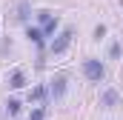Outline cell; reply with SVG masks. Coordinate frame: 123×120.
Listing matches in <instances>:
<instances>
[{
    "mask_svg": "<svg viewBox=\"0 0 123 120\" xmlns=\"http://www.w3.org/2000/svg\"><path fill=\"white\" fill-rule=\"evenodd\" d=\"M83 74H86L89 80H94V83H100V80L106 77V69H103V63H100V60L89 57V60H83Z\"/></svg>",
    "mask_w": 123,
    "mask_h": 120,
    "instance_id": "obj_1",
    "label": "cell"
},
{
    "mask_svg": "<svg viewBox=\"0 0 123 120\" xmlns=\"http://www.w3.org/2000/svg\"><path fill=\"white\" fill-rule=\"evenodd\" d=\"M69 43H72V29H63L60 34H57V40H52L49 52H52V54H63V52L69 49Z\"/></svg>",
    "mask_w": 123,
    "mask_h": 120,
    "instance_id": "obj_2",
    "label": "cell"
},
{
    "mask_svg": "<svg viewBox=\"0 0 123 120\" xmlns=\"http://www.w3.org/2000/svg\"><path fill=\"white\" fill-rule=\"evenodd\" d=\"M49 94H52L55 100H60L63 94H66V77H63V74L52 77V83H49Z\"/></svg>",
    "mask_w": 123,
    "mask_h": 120,
    "instance_id": "obj_3",
    "label": "cell"
},
{
    "mask_svg": "<svg viewBox=\"0 0 123 120\" xmlns=\"http://www.w3.org/2000/svg\"><path fill=\"white\" fill-rule=\"evenodd\" d=\"M117 103H120V94H117L115 89H106L103 94H100V106H103V109H115Z\"/></svg>",
    "mask_w": 123,
    "mask_h": 120,
    "instance_id": "obj_4",
    "label": "cell"
},
{
    "mask_svg": "<svg viewBox=\"0 0 123 120\" xmlns=\"http://www.w3.org/2000/svg\"><path fill=\"white\" fill-rule=\"evenodd\" d=\"M9 86H12V89H23V86H26V74H23V72H12Z\"/></svg>",
    "mask_w": 123,
    "mask_h": 120,
    "instance_id": "obj_5",
    "label": "cell"
},
{
    "mask_svg": "<svg viewBox=\"0 0 123 120\" xmlns=\"http://www.w3.org/2000/svg\"><path fill=\"white\" fill-rule=\"evenodd\" d=\"M26 34H29V40L34 43V46H43V40H46V37H43V31L34 29V26H29V31H26Z\"/></svg>",
    "mask_w": 123,
    "mask_h": 120,
    "instance_id": "obj_6",
    "label": "cell"
},
{
    "mask_svg": "<svg viewBox=\"0 0 123 120\" xmlns=\"http://www.w3.org/2000/svg\"><path fill=\"white\" fill-rule=\"evenodd\" d=\"M29 12H31V6L23 0L20 6H17V14H14V20H20V23H26V17H29Z\"/></svg>",
    "mask_w": 123,
    "mask_h": 120,
    "instance_id": "obj_7",
    "label": "cell"
},
{
    "mask_svg": "<svg viewBox=\"0 0 123 120\" xmlns=\"http://www.w3.org/2000/svg\"><path fill=\"white\" fill-rule=\"evenodd\" d=\"M46 94H49L46 86H34V89L29 91V100H46Z\"/></svg>",
    "mask_w": 123,
    "mask_h": 120,
    "instance_id": "obj_8",
    "label": "cell"
},
{
    "mask_svg": "<svg viewBox=\"0 0 123 120\" xmlns=\"http://www.w3.org/2000/svg\"><path fill=\"white\" fill-rule=\"evenodd\" d=\"M6 112H9V114H12V117H14V114H17V112H20V100H14V97H12V100H9V103H6Z\"/></svg>",
    "mask_w": 123,
    "mask_h": 120,
    "instance_id": "obj_9",
    "label": "cell"
},
{
    "mask_svg": "<svg viewBox=\"0 0 123 120\" xmlns=\"http://www.w3.org/2000/svg\"><path fill=\"white\" fill-rule=\"evenodd\" d=\"M43 117H46V109H43V106H37V109L31 112V117H29V120H43Z\"/></svg>",
    "mask_w": 123,
    "mask_h": 120,
    "instance_id": "obj_10",
    "label": "cell"
},
{
    "mask_svg": "<svg viewBox=\"0 0 123 120\" xmlns=\"http://www.w3.org/2000/svg\"><path fill=\"white\" fill-rule=\"evenodd\" d=\"M109 54H112V60L120 57V43H112V46H109Z\"/></svg>",
    "mask_w": 123,
    "mask_h": 120,
    "instance_id": "obj_11",
    "label": "cell"
},
{
    "mask_svg": "<svg viewBox=\"0 0 123 120\" xmlns=\"http://www.w3.org/2000/svg\"><path fill=\"white\" fill-rule=\"evenodd\" d=\"M103 34H106V26H103V23H100V26H97V29H94V40H100V37H103Z\"/></svg>",
    "mask_w": 123,
    "mask_h": 120,
    "instance_id": "obj_12",
    "label": "cell"
},
{
    "mask_svg": "<svg viewBox=\"0 0 123 120\" xmlns=\"http://www.w3.org/2000/svg\"><path fill=\"white\" fill-rule=\"evenodd\" d=\"M120 3H123V0H120Z\"/></svg>",
    "mask_w": 123,
    "mask_h": 120,
    "instance_id": "obj_13",
    "label": "cell"
}]
</instances>
